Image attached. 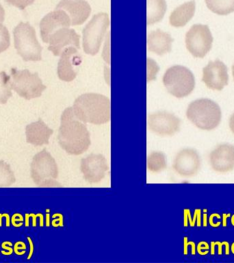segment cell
Listing matches in <instances>:
<instances>
[{"mask_svg":"<svg viewBox=\"0 0 234 263\" xmlns=\"http://www.w3.org/2000/svg\"><path fill=\"white\" fill-rule=\"evenodd\" d=\"M57 139L62 149L73 156L84 154L91 144L85 123L75 116L72 107L66 108L62 114Z\"/></svg>","mask_w":234,"mask_h":263,"instance_id":"obj_1","label":"cell"},{"mask_svg":"<svg viewBox=\"0 0 234 263\" xmlns=\"http://www.w3.org/2000/svg\"><path fill=\"white\" fill-rule=\"evenodd\" d=\"M72 108L75 116L85 123L102 125L110 120V101L104 95L94 92L81 95Z\"/></svg>","mask_w":234,"mask_h":263,"instance_id":"obj_2","label":"cell"},{"mask_svg":"<svg viewBox=\"0 0 234 263\" xmlns=\"http://www.w3.org/2000/svg\"><path fill=\"white\" fill-rule=\"evenodd\" d=\"M186 117L198 128L209 131L219 126L222 112L217 103L203 98L193 101L189 104Z\"/></svg>","mask_w":234,"mask_h":263,"instance_id":"obj_3","label":"cell"},{"mask_svg":"<svg viewBox=\"0 0 234 263\" xmlns=\"http://www.w3.org/2000/svg\"><path fill=\"white\" fill-rule=\"evenodd\" d=\"M30 174L37 186L55 187L61 186L57 181L59 167L54 158L46 149L37 153L30 165Z\"/></svg>","mask_w":234,"mask_h":263,"instance_id":"obj_4","label":"cell"},{"mask_svg":"<svg viewBox=\"0 0 234 263\" xmlns=\"http://www.w3.org/2000/svg\"><path fill=\"white\" fill-rule=\"evenodd\" d=\"M14 47L24 61H40L42 47L37 40L36 31L28 22H21L14 29Z\"/></svg>","mask_w":234,"mask_h":263,"instance_id":"obj_5","label":"cell"},{"mask_svg":"<svg viewBox=\"0 0 234 263\" xmlns=\"http://www.w3.org/2000/svg\"><path fill=\"white\" fill-rule=\"evenodd\" d=\"M163 83L168 92L177 98L188 96L194 90V76L188 68L174 65L168 68L163 76Z\"/></svg>","mask_w":234,"mask_h":263,"instance_id":"obj_6","label":"cell"},{"mask_svg":"<svg viewBox=\"0 0 234 263\" xmlns=\"http://www.w3.org/2000/svg\"><path fill=\"white\" fill-rule=\"evenodd\" d=\"M10 78L12 89L27 100L39 98L46 89V86L43 84L38 73H31L28 69L12 68Z\"/></svg>","mask_w":234,"mask_h":263,"instance_id":"obj_7","label":"cell"},{"mask_svg":"<svg viewBox=\"0 0 234 263\" xmlns=\"http://www.w3.org/2000/svg\"><path fill=\"white\" fill-rule=\"evenodd\" d=\"M109 26L110 18L108 14L100 12L92 16L82 32L84 52L91 55H96L99 52Z\"/></svg>","mask_w":234,"mask_h":263,"instance_id":"obj_8","label":"cell"},{"mask_svg":"<svg viewBox=\"0 0 234 263\" xmlns=\"http://www.w3.org/2000/svg\"><path fill=\"white\" fill-rule=\"evenodd\" d=\"M213 36L208 26L195 24L186 34V48L194 57L204 58L212 47Z\"/></svg>","mask_w":234,"mask_h":263,"instance_id":"obj_9","label":"cell"},{"mask_svg":"<svg viewBox=\"0 0 234 263\" xmlns=\"http://www.w3.org/2000/svg\"><path fill=\"white\" fill-rule=\"evenodd\" d=\"M150 130L160 137H170L180 130L181 120L172 113L158 111L148 115Z\"/></svg>","mask_w":234,"mask_h":263,"instance_id":"obj_10","label":"cell"},{"mask_svg":"<svg viewBox=\"0 0 234 263\" xmlns=\"http://www.w3.org/2000/svg\"><path fill=\"white\" fill-rule=\"evenodd\" d=\"M201 160L198 152L192 148L180 150L174 158L172 168L184 178L196 176L201 170Z\"/></svg>","mask_w":234,"mask_h":263,"instance_id":"obj_11","label":"cell"},{"mask_svg":"<svg viewBox=\"0 0 234 263\" xmlns=\"http://www.w3.org/2000/svg\"><path fill=\"white\" fill-rule=\"evenodd\" d=\"M80 170L84 180L90 184L100 182L109 170L106 158L102 154H92L82 158Z\"/></svg>","mask_w":234,"mask_h":263,"instance_id":"obj_12","label":"cell"},{"mask_svg":"<svg viewBox=\"0 0 234 263\" xmlns=\"http://www.w3.org/2000/svg\"><path fill=\"white\" fill-rule=\"evenodd\" d=\"M227 66L219 59L203 68L202 81L209 89L221 90L229 82Z\"/></svg>","mask_w":234,"mask_h":263,"instance_id":"obj_13","label":"cell"},{"mask_svg":"<svg viewBox=\"0 0 234 263\" xmlns=\"http://www.w3.org/2000/svg\"><path fill=\"white\" fill-rule=\"evenodd\" d=\"M209 164L215 172L225 174L234 170V145L220 144L210 152Z\"/></svg>","mask_w":234,"mask_h":263,"instance_id":"obj_14","label":"cell"},{"mask_svg":"<svg viewBox=\"0 0 234 263\" xmlns=\"http://www.w3.org/2000/svg\"><path fill=\"white\" fill-rule=\"evenodd\" d=\"M78 50L75 47H69L61 53L57 64V76L63 81L71 82L77 76V67L82 61Z\"/></svg>","mask_w":234,"mask_h":263,"instance_id":"obj_15","label":"cell"},{"mask_svg":"<svg viewBox=\"0 0 234 263\" xmlns=\"http://www.w3.org/2000/svg\"><path fill=\"white\" fill-rule=\"evenodd\" d=\"M80 35L73 29L64 28L53 33L49 38L48 49L55 57H59L65 49L69 47L80 49Z\"/></svg>","mask_w":234,"mask_h":263,"instance_id":"obj_16","label":"cell"},{"mask_svg":"<svg viewBox=\"0 0 234 263\" xmlns=\"http://www.w3.org/2000/svg\"><path fill=\"white\" fill-rule=\"evenodd\" d=\"M71 20L64 10L55 9L46 14L41 21L40 30L43 42L48 43L51 35L60 29L70 28Z\"/></svg>","mask_w":234,"mask_h":263,"instance_id":"obj_17","label":"cell"},{"mask_svg":"<svg viewBox=\"0 0 234 263\" xmlns=\"http://www.w3.org/2000/svg\"><path fill=\"white\" fill-rule=\"evenodd\" d=\"M55 9L63 10L69 15L71 26H79L87 20L91 8L84 0H62Z\"/></svg>","mask_w":234,"mask_h":263,"instance_id":"obj_18","label":"cell"},{"mask_svg":"<svg viewBox=\"0 0 234 263\" xmlns=\"http://www.w3.org/2000/svg\"><path fill=\"white\" fill-rule=\"evenodd\" d=\"M53 133V129L49 128L41 119L31 123L26 127V141L34 146L48 145L49 139Z\"/></svg>","mask_w":234,"mask_h":263,"instance_id":"obj_19","label":"cell"},{"mask_svg":"<svg viewBox=\"0 0 234 263\" xmlns=\"http://www.w3.org/2000/svg\"><path fill=\"white\" fill-rule=\"evenodd\" d=\"M173 39L168 33L160 29L152 31L147 36L148 50L159 55L170 52Z\"/></svg>","mask_w":234,"mask_h":263,"instance_id":"obj_20","label":"cell"},{"mask_svg":"<svg viewBox=\"0 0 234 263\" xmlns=\"http://www.w3.org/2000/svg\"><path fill=\"white\" fill-rule=\"evenodd\" d=\"M195 7L196 6L194 0L186 2L177 7L170 14V24L176 28L186 26L194 16Z\"/></svg>","mask_w":234,"mask_h":263,"instance_id":"obj_21","label":"cell"},{"mask_svg":"<svg viewBox=\"0 0 234 263\" xmlns=\"http://www.w3.org/2000/svg\"><path fill=\"white\" fill-rule=\"evenodd\" d=\"M165 0H147V24L152 25L160 22L166 11Z\"/></svg>","mask_w":234,"mask_h":263,"instance_id":"obj_22","label":"cell"},{"mask_svg":"<svg viewBox=\"0 0 234 263\" xmlns=\"http://www.w3.org/2000/svg\"><path fill=\"white\" fill-rule=\"evenodd\" d=\"M147 170L152 173H160L167 167V161L165 154L162 152H153L150 154L147 160Z\"/></svg>","mask_w":234,"mask_h":263,"instance_id":"obj_23","label":"cell"},{"mask_svg":"<svg viewBox=\"0 0 234 263\" xmlns=\"http://www.w3.org/2000/svg\"><path fill=\"white\" fill-rule=\"evenodd\" d=\"M207 8L219 15H227L234 12V0H205Z\"/></svg>","mask_w":234,"mask_h":263,"instance_id":"obj_24","label":"cell"},{"mask_svg":"<svg viewBox=\"0 0 234 263\" xmlns=\"http://www.w3.org/2000/svg\"><path fill=\"white\" fill-rule=\"evenodd\" d=\"M10 79L5 71L0 72V104H6L12 96Z\"/></svg>","mask_w":234,"mask_h":263,"instance_id":"obj_25","label":"cell"},{"mask_svg":"<svg viewBox=\"0 0 234 263\" xmlns=\"http://www.w3.org/2000/svg\"><path fill=\"white\" fill-rule=\"evenodd\" d=\"M15 182V176L9 164L0 160V187L10 186Z\"/></svg>","mask_w":234,"mask_h":263,"instance_id":"obj_26","label":"cell"},{"mask_svg":"<svg viewBox=\"0 0 234 263\" xmlns=\"http://www.w3.org/2000/svg\"><path fill=\"white\" fill-rule=\"evenodd\" d=\"M5 11L0 4V53L8 49L10 45V36L8 29L4 26Z\"/></svg>","mask_w":234,"mask_h":263,"instance_id":"obj_27","label":"cell"},{"mask_svg":"<svg viewBox=\"0 0 234 263\" xmlns=\"http://www.w3.org/2000/svg\"><path fill=\"white\" fill-rule=\"evenodd\" d=\"M147 82H149L156 78V74L159 71V67L153 60L147 59Z\"/></svg>","mask_w":234,"mask_h":263,"instance_id":"obj_28","label":"cell"},{"mask_svg":"<svg viewBox=\"0 0 234 263\" xmlns=\"http://www.w3.org/2000/svg\"><path fill=\"white\" fill-rule=\"evenodd\" d=\"M10 5H12L24 10L27 6L34 3V0H6Z\"/></svg>","mask_w":234,"mask_h":263,"instance_id":"obj_29","label":"cell"},{"mask_svg":"<svg viewBox=\"0 0 234 263\" xmlns=\"http://www.w3.org/2000/svg\"><path fill=\"white\" fill-rule=\"evenodd\" d=\"M26 246L24 242L18 241L14 245V253L18 256H22L26 253Z\"/></svg>","mask_w":234,"mask_h":263,"instance_id":"obj_30","label":"cell"},{"mask_svg":"<svg viewBox=\"0 0 234 263\" xmlns=\"http://www.w3.org/2000/svg\"><path fill=\"white\" fill-rule=\"evenodd\" d=\"M23 222H24V218L22 215L20 214L16 213L14 214L12 217L11 223L12 226L16 228H20L23 225Z\"/></svg>","mask_w":234,"mask_h":263,"instance_id":"obj_31","label":"cell"},{"mask_svg":"<svg viewBox=\"0 0 234 263\" xmlns=\"http://www.w3.org/2000/svg\"><path fill=\"white\" fill-rule=\"evenodd\" d=\"M209 245L207 242L202 241L199 242L197 246V251L200 255H206L208 253Z\"/></svg>","mask_w":234,"mask_h":263,"instance_id":"obj_32","label":"cell"},{"mask_svg":"<svg viewBox=\"0 0 234 263\" xmlns=\"http://www.w3.org/2000/svg\"><path fill=\"white\" fill-rule=\"evenodd\" d=\"M2 247L4 250H5V251H2V254L6 255V256H9V255H11L12 254L13 250H12V248H11V242L8 241L4 242L2 245Z\"/></svg>","mask_w":234,"mask_h":263,"instance_id":"obj_33","label":"cell"},{"mask_svg":"<svg viewBox=\"0 0 234 263\" xmlns=\"http://www.w3.org/2000/svg\"><path fill=\"white\" fill-rule=\"evenodd\" d=\"M28 240L29 241V243H30V254H29L28 256V260H30L31 258V257H32L33 254V252H34V245H33V242L32 241V240H31V238L30 237H28Z\"/></svg>","mask_w":234,"mask_h":263,"instance_id":"obj_34","label":"cell"},{"mask_svg":"<svg viewBox=\"0 0 234 263\" xmlns=\"http://www.w3.org/2000/svg\"><path fill=\"white\" fill-rule=\"evenodd\" d=\"M229 127L234 135V112L231 115L229 119Z\"/></svg>","mask_w":234,"mask_h":263,"instance_id":"obj_35","label":"cell"},{"mask_svg":"<svg viewBox=\"0 0 234 263\" xmlns=\"http://www.w3.org/2000/svg\"><path fill=\"white\" fill-rule=\"evenodd\" d=\"M215 244L218 245L219 246V254L221 255L222 254V247L224 246V245H227L229 244V242L227 241H224L223 242H215Z\"/></svg>","mask_w":234,"mask_h":263,"instance_id":"obj_36","label":"cell"},{"mask_svg":"<svg viewBox=\"0 0 234 263\" xmlns=\"http://www.w3.org/2000/svg\"><path fill=\"white\" fill-rule=\"evenodd\" d=\"M223 223L224 227H226V226H227V219L228 217H230V214H223Z\"/></svg>","mask_w":234,"mask_h":263,"instance_id":"obj_37","label":"cell"},{"mask_svg":"<svg viewBox=\"0 0 234 263\" xmlns=\"http://www.w3.org/2000/svg\"><path fill=\"white\" fill-rule=\"evenodd\" d=\"M204 212H205V213H204V215H203V226H206V224H207V214H206V212H207V210H204Z\"/></svg>","mask_w":234,"mask_h":263,"instance_id":"obj_38","label":"cell"},{"mask_svg":"<svg viewBox=\"0 0 234 263\" xmlns=\"http://www.w3.org/2000/svg\"><path fill=\"white\" fill-rule=\"evenodd\" d=\"M8 214H5V215H4V214H3V215H1V214H0V227H2V218H3V217H8Z\"/></svg>","mask_w":234,"mask_h":263,"instance_id":"obj_39","label":"cell"},{"mask_svg":"<svg viewBox=\"0 0 234 263\" xmlns=\"http://www.w3.org/2000/svg\"><path fill=\"white\" fill-rule=\"evenodd\" d=\"M231 223L234 226V215L231 217Z\"/></svg>","mask_w":234,"mask_h":263,"instance_id":"obj_40","label":"cell"},{"mask_svg":"<svg viewBox=\"0 0 234 263\" xmlns=\"http://www.w3.org/2000/svg\"><path fill=\"white\" fill-rule=\"evenodd\" d=\"M231 252L234 254V242L233 244H232V246H231Z\"/></svg>","mask_w":234,"mask_h":263,"instance_id":"obj_41","label":"cell"},{"mask_svg":"<svg viewBox=\"0 0 234 263\" xmlns=\"http://www.w3.org/2000/svg\"><path fill=\"white\" fill-rule=\"evenodd\" d=\"M232 74H233V77L234 80V64L233 66H232Z\"/></svg>","mask_w":234,"mask_h":263,"instance_id":"obj_42","label":"cell"}]
</instances>
